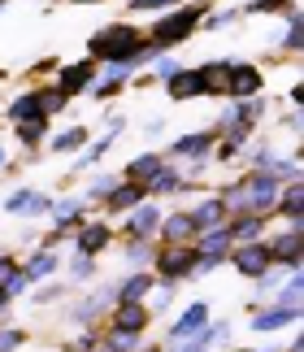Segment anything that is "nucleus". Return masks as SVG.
Wrapping results in <instances>:
<instances>
[{"label": "nucleus", "instance_id": "nucleus-1", "mask_svg": "<svg viewBox=\"0 0 304 352\" xmlns=\"http://www.w3.org/2000/svg\"><path fill=\"white\" fill-rule=\"evenodd\" d=\"M140 48H144V31H135L131 22H109L87 39V57L105 61V65H113V61L140 65Z\"/></svg>", "mask_w": 304, "mask_h": 352}, {"label": "nucleus", "instance_id": "nucleus-2", "mask_svg": "<svg viewBox=\"0 0 304 352\" xmlns=\"http://www.w3.org/2000/svg\"><path fill=\"white\" fill-rule=\"evenodd\" d=\"M204 9L209 5H178V9H170L165 18L152 26V35H144V44L157 52H170V48H178V44H187L191 35H196V26L204 22Z\"/></svg>", "mask_w": 304, "mask_h": 352}, {"label": "nucleus", "instance_id": "nucleus-3", "mask_svg": "<svg viewBox=\"0 0 304 352\" xmlns=\"http://www.w3.org/2000/svg\"><path fill=\"white\" fill-rule=\"evenodd\" d=\"M152 261H157V274L174 287L178 278H191V270H196V248H191V243H165Z\"/></svg>", "mask_w": 304, "mask_h": 352}, {"label": "nucleus", "instance_id": "nucleus-4", "mask_svg": "<svg viewBox=\"0 0 304 352\" xmlns=\"http://www.w3.org/2000/svg\"><path fill=\"white\" fill-rule=\"evenodd\" d=\"M230 265L239 270V274H248V278H265L270 274V243L265 239H252V243H239V248L230 252Z\"/></svg>", "mask_w": 304, "mask_h": 352}, {"label": "nucleus", "instance_id": "nucleus-5", "mask_svg": "<svg viewBox=\"0 0 304 352\" xmlns=\"http://www.w3.org/2000/svg\"><path fill=\"white\" fill-rule=\"evenodd\" d=\"M96 83V61L87 57V61H74V65H61V74H57V91L65 100L70 96H78V91H87Z\"/></svg>", "mask_w": 304, "mask_h": 352}, {"label": "nucleus", "instance_id": "nucleus-6", "mask_svg": "<svg viewBox=\"0 0 304 352\" xmlns=\"http://www.w3.org/2000/svg\"><path fill=\"white\" fill-rule=\"evenodd\" d=\"M270 243V261L274 265H292V270H300V222H292L283 235H274V239H265Z\"/></svg>", "mask_w": 304, "mask_h": 352}, {"label": "nucleus", "instance_id": "nucleus-7", "mask_svg": "<svg viewBox=\"0 0 304 352\" xmlns=\"http://www.w3.org/2000/svg\"><path fill=\"white\" fill-rule=\"evenodd\" d=\"M261 87H265V78H261L257 65H248V61L235 65V61H230V96H235V100H257Z\"/></svg>", "mask_w": 304, "mask_h": 352}, {"label": "nucleus", "instance_id": "nucleus-8", "mask_svg": "<svg viewBox=\"0 0 304 352\" xmlns=\"http://www.w3.org/2000/svg\"><path fill=\"white\" fill-rule=\"evenodd\" d=\"M187 218H191V226H196V235H200V231H213V226H226L230 222V209H226L222 196H209V200H200Z\"/></svg>", "mask_w": 304, "mask_h": 352}, {"label": "nucleus", "instance_id": "nucleus-9", "mask_svg": "<svg viewBox=\"0 0 304 352\" xmlns=\"http://www.w3.org/2000/svg\"><path fill=\"white\" fill-rule=\"evenodd\" d=\"M200 91L204 96H230V61H209L200 65Z\"/></svg>", "mask_w": 304, "mask_h": 352}, {"label": "nucleus", "instance_id": "nucleus-10", "mask_svg": "<svg viewBox=\"0 0 304 352\" xmlns=\"http://www.w3.org/2000/svg\"><path fill=\"white\" fill-rule=\"evenodd\" d=\"M213 144H217V131H196V135H183L178 144H170V153L174 157H191V161L204 166V157L213 153Z\"/></svg>", "mask_w": 304, "mask_h": 352}, {"label": "nucleus", "instance_id": "nucleus-11", "mask_svg": "<svg viewBox=\"0 0 304 352\" xmlns=\"http://www.w3.org/2000/svg\"><path fill=\"white\" fill-rule=\"evenodd\" d=\"M5 209L18 213V218H39V213L52 209V200H48L44 192H31V187H22V192H13V196L5 200Z\"/></svg>", "mask_w": 304, "mask_h": 352}, {"label": "nucleus", "instance_id": "nucleus-12", "mask_svg": "<svg viewBox=\"0 0 304 352\" xmlns=\"http://www.w3.org/2000/svg\"><path fill=\"white\" fill-rule=\"evenodd\" d=\"M204 327H209V305H191L187 314L170 327V340H196Z\"/></svg>", "mask_w": 304, "mask_h": 352}, {"label": "nucleus", "instance_id": "nucleus-13", "mask_svg": "<svg viewBox=\"0 0 304 352\" xmlns=\"http://www.w3.org/2000/svg\"><path fill=\"white\" fill-rule=\"evenodd\" d=\"M152 287H157V278L140 270V274H131V278L113 292V305H144V296H148Z\"/></svg>", "mask_w": 304, "mask_h": 352}, {"label": "nucleus", "instance_id": "nucleus-14", "mask_svg": "<svg viewBox=\"0 0 304 352\" xmlns=\"http://www.w3.org/2000/svg\"><path fill=\"white\" fill-rule=\"evenodd\" d=\"M144 196H148L144 183H127V179H122L105 205H109V213H127V209H135V205H144Z\"/></svg>", "mask_w": 304, "mask_h": 352}, {"label": "nucleus", "instance_id": "nucleus-15", "mask_svg": "<svg viewBox=\"0 0 304 352\" xmlns=\"http://www.w3.org/2000/svg\"><path fill=\"white\" fill-rule=\"evenodd\" d=\"M161 226V209L157 205H135V213L127 218V235L131 239H148Z\"/></svg>", "mask_w": 304, "mask_h": 352}, {"label": "nucleus", "instance_id": "nucleus-16", "mask_svg": "<svg viewBox=\"0 0 304 352\" xmlns=\"http://www.w3.org/2000/svg\"><path fill=\"white\" fill-rule=\"evenodd\" d=\"M165 166V157L161 153H140V157H135L131 161V166H127V174H122V179H127V183H152V179H157V170Z\"/></svg>", "mask_w": 304, "mask_h": 352}, {"label": "nucleus", "instance_id": "nucleus-17", "mask_svg": "<svg viewBox=\"0 0 304 352\" xmlns=\"http://www.w3.org/2000/svg\"><path fill=\"white\" fill-rule=\"evenodd\" d=\"M296 318H300V309H283V305H270V309H261V314L252 318V331H283V327H292Z\"/></svg>", "mask_w": 304, "mask_h": 352}, {"label": "nucleus", "instance_id": "nucleus-18", "mask_svg": "<svg viewBox=\"0 0 304 352\" xmlns=\"http://www.w3.org/2000/svg\"><path fill=\"white\" fill-rule=\"evenodd\" d=\"M161 239L165 243H187V239H196V226H191L187 213H170V218H161Z\"/></svg>", "mask_w": 304, "mask_h": 352}, {"label": "nucleus", "instance_id": "nucleus-19", "mask_svg": "<svg viewBox=\"0 0 304 352\" xmlns=\"http://www.w3.org/2000/svg\"><path fill=\"white\" fill-rule=\"evenodd\" d=\"M265 222H270V218H257V213H239V218H230V222H226V231H230V239L252 243L261 231H265Z\"/></svg>", "mask_w": 304, "mask_h": 352}, {"label": "nucleus", "instance_id": "nucleus-20", "mask_svg": "<svg viewBox=\"0 0 304 352\" xmlns=\"http://www.w3.org/2000/svg\"><path fill=\"white\" fill-rule=\"evenodd\" d=\"M148 309L144 305H118V314H113V331H135V335H144L148 327Z\"/></svg>", "mask_w": 304, "mask_h": 352}, {"label": "nucleus", "instance_id": "nucleus-21", "mask_svg": "<svg viewBox=\"0 0 304 352\" xmlns=\"http://www.w3.org/2000/svg\"><path fill=\"white\" fill-rule=\"evenodd\" d=\"M274 209H279L283 218H287V226H292V222H300V213H304V200H300V179L283 187V192H279V200H274Z\"/></svg>", "mask_w": 304, "mask_h": 352}, {"label": "nucleus", "instance_id": "nucleus-22", "mask_svg": "<svg viewBox=\"0 0 304 352\" xmlns=\"http://www.w3.org/2000/svg\"><path fill=\"white\" fill-rule=\"evenodd\" d=\"M230 231L226 226H213V231H200V239H196V252H204V256H226V248H230Z\"/></svg>", "mask_w": 304, "mask_h": 352}, {"label": "nucleus", "instance_id": "nucleus-23", "mask_svg": "<svg viewBox=\"0 0 304 352\" xmlns=\"http://www.w3.org/2000/svg\"><path fill=\"white\" fill-rule=\"evenodd\" d=\"M165 87H170V100H191V96H204V91H200V74H196V70H178V74H174Z\"/></svg>", "mask_w": 304, "mask_h": 352}, {"label": "nucleus", "instance_id": "nucleus-24", "mask_svg": "<svg viewBox=\"0 0 304 352\" xmlns=\"http://www.w3.org/2000/svg\"><path fill=\"white\" fill-rule=\"evenodd\" d=\"M105 243H109V226H105V222H87V226L78 231V252H83V256H96Z\"/></svg>", "mask_w": 304, "mask_h": 352}, {"label": "nucleus", "instance_id": "nucleus-25", "mask_svg": "<svg viewBox=\"0 0 304 352\" xmlns=\"http://www.w3.org/2000/svg\"><path fill=\"white\" fill-rule=\"evenodd\" d=\"M52 226H57V235L74 231V226H83V205L78 200H61L57 209H52Z\"/></svg>", "mask_w": 304, "mask_h": 352}, {"label": "nucleus", "instance_id": "nucleus-26", "mask_svg": "<svg viewBox=\"0 0 304 352\" xmlns=\"http://www.w3.org/2000/svg\"><path fill=\"white\" fill-rule=\"evenodd\" d=\"M52 270H57V256H52V252L44 248V252H35L31 261L22 265V278H26V283H39V278H48Z\"/></svg>", "mask_w": 304, "mask_h": 352}, {"label": "nucleus", "instance_id": "nucleus-27", "mask_svg": "<svg viewBox=\"0 0 304 352\" xmlns=\"http://www.w3.org/2000/svg\"><path fill=\"white\" fill-rule=\"evenodd\" d=\"M183 187H187V179H183V174H178V170H157V179H152L148 183V196H165V192H183Z\"/></svg>", "mask_w": 304, "mask_h": 352}, {"label": "nucleus", "instance_id": "nucleus-28", "mask_svg": "<svg viewBox=\"0 0 304 352\" xmlns=\"http://www.w3.org/2000/svg\"><path fill=\"white\" fill-rule=\"evenodd\" d=\"M300 292H304V278H300V270H292V278L283 283V292L274 296V305H283V309H300Z\"/></svg>", "mask_w": 304, "mask_h": 352}, {"label": "nucleus", "instance_id": "nucleus-29", "mask_svg": "<svg viewBox=\"0 0 304 352\" xmlns=\"http://www.w3.org/2000/svg\"><path fill=\"white\" fill-rule=\"evenodd\" d=\"M35 100H39V113H44V118H52V113H61L65 104H70V100H65V96H61L57 87H35Z\"/></svg>", "mask_w": 304, "mask_h": 352}, {"label": "nucleus", "instance_id": "nucleus-30", "mask_svg": "<svg viewBox=\"0 0 304 352\" xmlns=\"http://www.w3.org/2000/svg\"><path fill=\"white\" fill-rule=\"evenodd\" d=\"M9 118L13 122H31V118H44L39 113V100H35V91H26V96H18L9 104Z\"/></svg>", "mask_w": 304, "mask_h": 352}, {"label": "nucleus", "instance_id": "nucleus-31", "mask_svg": "<svg viewBox=\"0 0 304 352\" xmlns=\"http://www.w3.org/2000/svg\"><path fill=\"white\" fill-rule=\"evenodd\" d=\"M83 144H87V131H83V126H70V131L52 135V148H57V153H78Z\"/></svg>", "mask_w": 304, "mask_h": 352}, {"label": "nucleus", "instance_id": "nucleus-32", "mask_svg": "<svg viewBox=\"0 0 304 352\" xmlns=\"http://www.w3.org/2000/svg\"><path fill=\"white\" fill-rule=\"evenodd\" d=\"M109 352H140L144 348V340L135 331H109V344H105Z\"/></svg>", "mask_w": 304, "mask_h": 352}, {"label": "nucleus", "instance_id": "nucleus-33", "mask_svg": "<svg viewBox=\"0 0 304 352\" xmlns=\"http://www.w3.org/2000/svg\"><path fill=\"white\" fill-rule=\"evenodd\" d=\"M48 135V118H31V122H18V140L31 148V144H39Z\"/></svg>", "mask_w": 304, "mask_h": 352}, {"label": "nucleus", "instance_id": "nucleus-34", "mask_svg": "<svg viewBox=\"0 0 304 352\" xmlns=\"http://www.w3.org/2000/svg\"><path fill=\"white\" fill-rule=\"evenodd\" d=\"M122 179H118V174H100V179H96L91 187H87V196L91 200H109V196H113V187H118Z\"/></svg>", "mask_w": 304, "mask_h": 352}, {"label": "nucleus", "instance_id": "nucleus-35", "mask_svg": "<svg viewBox=\"0 0 304 352\" xmlns=\"http://www.w3.org/2000/svg\"><path fill=\"white\" fill-rule=\"evenodd\" d=\"M18 274H22V265L13 261V256H0V292L9 296V287L18 283Z\"/></svg>", "mask_w": 304, "mask_h": 352}, {"label": "nucleus", "instance_id": "nucleus-36", "mask_svg": "<svg viewBox=\"0 0 304 352\" xmlns=\"http://www.w3.org/2000/svg\"><path fill=\"white\" fill-rule=\"evenodd\" d=\"M152 256H157V252L148 248V239H131V248H127V261L131 265H148Z\"/></svg>", "mask_w": 304, "mask_h": 352}, {"label": "nucleus", "instance_id": "nucleus-37", "mask_svg": "<svg viewBox=\"0 0 304 352\" xmlns=\"http://www.w3.org/2000/svg\"><path fill=\"white\" fill-rule=\"evenodd\" d=\"M22 340H26V331H18V327H0V352L22 348Z\"/></svg>", "mask_w": 304, "mask_h": 352}, {"label": "nucleus", "instance_id": "nucleus-38", "mask_svg": "<svg viewBox=\"0 0 304 352\" xmlns=\"http://www.w3.org/2000/svg\"><path fill=\"white\" fill-rule=\"evenodd\" d=\"M226 335H230V327H226V322H217V327H209V331H200V335H196V340H200L204 348H213V344H222V340H226Z\"/></svg>", "mask_w": 304, "mask_h": 352}, {"label": "nucleus", "instance_id": "nucleus-39", "mask_svg": "<svg viewBox=\"0 0 304 352\" xmlns=\"http://www.w3.org/2000/svg\"><path fill=\"white\" fill-rule=\"evenodd\" d=\"M283 9H292L287 0H252L248 5V13H283Z\"/></svg>", "mask_w": 304, "mask_h": 352}, {"label": "nucleus", "instance_id": "nucleus-40", "mask_svg": "<svg viewBox=\"0 0 304 352\" xmlns=\"http://www.w3.org/2000/svg\"><path fill=\"white\" fill-rule=\"evenodd\" d=\"M178 70H183V65H178L174 57H157V78H161V83H170Z\"/></svg>", "mask_w": 304, "mask_h": 352}, {"label": "nucleus", "instance_id": "nucleus-41", "mask_svg": "<svg viewBox=\"0 0 304 352\" xmlns=\"http://www.w3.org/2000/svg\"><path fill=\"white\" fill-rule=\"evenodd\" d=\"M70 274H74V278H91V274H96V265H91V256H83V252H78V256H74V261H70Z\"/></svg>", "mask_w": 304, "mask_h": 352}, {"label": "nucleus", "instance_id": "nucleus-42", "mask_svg": "<svg viewBox=\"0 0 304 352\" xmlns=\"http://www.w3.org/2000/svg\"><path fill=\"white\" fill-rule=\"evenodd\" d=\"M109 148H113V135H100V140H96V148H91L87 157H83V166H87V161H100V157L109 153Z\"/></svg>", "mask_w": 304, "mask_h": 352}, {"label": "nucleus", "instance_id": "nucleus-43", "mask_svg": "<svg viewBox=\"0 0 304 352\" xmlns=\"http://www.w3.org/2000/svg\"><path fill=\"white\" fill-rule=\"evenodd\" d=\"M170 5H178V0H131V9H144V13H161Z\"/></svg>", "mask_w": 304, "mask_h": 352}, {"label": "nucleus", "instance_id": "nucleus-44", "mask_svg": "<svg viewBox=\"0 0 304 352\" xmlns=\"http://www.w3.org/2000/svg\"><path fill=\"white\" fill-rule=\"evenodd\" d=\"M91 348H96V335H83V340L65 344V352H91Z\"/></svg>", "mask_w": 304, "mask_h": 352}, {"label": "nucleus", "instance_id": "nucleus-45", "mask_svg": "<svg viewBox=\"0 0 304 352\" xmlns=\"http://www.w3.org/2000/svg\"><path fill=\"white\" fill-rule=\"evenodd\" d=\"M235 18H239V9H226V13H217V18H204V26H226Z\"/></svg>", "mask_w": 304, "mask_h": 352}, {"label": "nucleus", "instance_id": "nucleus-46", "mask_svg": "<svg viewBox=\"0 0 304 352\" xmlns=\"http://www.w3.org/2000/svg\"><path fill=\"white\" fill-rule=\"evenodd\" d=\"M57 296H61V283H52V287H44V292L35 296V300H39V305H48V300H57Z\"/></svg>", "mask_w": 304, "mask_h": 352}, {"label": "nucleus", "instance_id": "nucleus-47", "mask_svg": "<svg viewBox=\"0 0 304 352\" xmlns=\"http://www.w3.org/2000/svg\"><path fill=\"white\" fill-rule=\"evenodd\" d=\"M183 352H209V348H204L200 340H187V348H183Z\"/></svg>", "mask_w": 304, "mask_h": 352}, {"label": "nucleus", "instance_id": "nucleus-48", "mask_svg": "<svg viewBox=\"0 0 304 352\" xmlns=\"http://www.w3.org/2000/svg\"><path fill=\"white\" fill-rule=\"evenodd\" d=\"M5 305H9V296H5V292H0V322H5Z\"/></svg>", "mask_w": 304, "mask_h": 352}, {"label": "nucleus", "instance_id": "nucleus-49", "mask_svg": "<svg viewBox=\"0 0 304 352\" xmlns=\"http://www.w3.org/2000/svg\"><path fill=\"white\" fill-rule=\"evenodd\" d=\"M65 5H100V0H65Z\"/></svg>", "mask_w": 304, "mask_h": 352}, {"label": "nucleus", "instance_id": "nucleus-50", "mask_svg": "<svg viewBox=\"0 0 304 352\" xmlns=\"http://www.w3.org/2000/svg\"><path fill=\"white\" fill-rule=\"evenodd\" d=\"M140 352H161V348H140Z\"/></svg>", "mask_w": 304, "mask_h": 352}, {"label": "nucleus", "instance_id": "nucleus-51", "mask_svg": "<svg viewBox=\"0 0 304 352\" xmlns=\"http://www.w3.org/2000/svg\"><path fill=\"white\" fill-rule=\"evenodd\" d=\"M0 166H5V148H0Z\"/></svg>", "mask_w": 304, "mask_h": 352}, {"label": "nucleus", "instance_id": "nucleus-52", "mask_svg": "<svg viewBox=\"0 0 304 352\" xmlns=\"http://www.w3.org/2000/svg\"><path fill=\"white\" fill-rule=\"evenodd\" d=\"M239 352H257V348H239Z\"/></svg>", "mask_w": 304, "mask_h": 352}, {"label": "nucleus", "instance_id": "nucleus-53", "mask_svg": "<svg viewBox=\"0 0 304 352\" xmlns=\"http://www.w3.org/2000/svg\"><path fill=\"white\" fill-rule=\"evenodd\" d=\"M287 5H296V0H287Z\"/></svg>", "mask_w": 304, "mask_h": 352}, {"label": "nucleus", "instance_id": "nucleus-54", "mask_svg": "<svg viewBox=\"0 0 304 352\" xmlns=\"http://www.w3.org/2000/svg\"><path fill=\"white\" fill-rule=\"evenodd\" d=\"M100 352H109V348H100Z\"/></svg>", "mask_w": 304, "mask_h": 352}, {"label": "nucleus", "instance_id": "nucleus-55", "mask_svg": "<svg viewBox=\"0 0 304 352\" xmlns=\"http://www.w3.org/2000/svg\"><path fill=\"white\" fill-rule=\"evenodd\" d=\"M0 5H5V0H0Z\"/></svg>", "mask_w": 304, "mask_h": 352}]
</instances>
